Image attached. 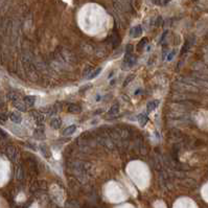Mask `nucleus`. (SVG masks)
<instances>
[{"instance_id": "10", "label": "nucleus", "mask_w": 208, "mask_h": 208, "mask_svg": "<svg viewBox=\"0 0 208 208\" xmlns=\"http://www.w3.org/2000/svg\"><path fill=\"white\" fill-rule=\"evenodd\" d=\"M31 116H33L34 117V119L36 120V122H37L38 125H41L42 122H44V116L42 115L41 113H40V112H31Z\"/></svg>"}, {"instance_id": "25", "label": "nucleus", "mask_w": 208, "mask_h": 208, "mask_svg": "<svg viewBox=\"0 0 208 208\" xmlns=\"http://www.w3.org/2000/svg\"><path fill=\"white\" fill-rule=\"evenodd\" d=\"M173 57H174V52H171V54H169V56H168V58H167V60L171 61V59L173 58Z\"/></svg>"}, {"instance_id": "9", "label": "nucleus", "mask_w": 208, "mask_h": 208, "mask_svg": "<svg viewBox=\"0 0 208 208\" xmlns=\"http://www.w3.org/2000/svg\"><path fill=\"white\" fill-rule=\"evenodd\" d=\"M61 126H62V120H61V118H59V117L51 118V120H50V127H51L52 129L58 130V129L61 128Z\"/></svg>"}, {"instance_id": "26", "label": "nucleus", "mask_w": 208, "mask_h": 208, "mask_svg": "<svg viewBox=\"0 0 208 208\" xmlns=\"http://www.w3.org/2000/svg\"><path fill=\"white\" fill-rule=\"evenodd\" d=\"M101 112H103V109H98V111H96L94 114H95V115H96V114H101Z\"/></svg>"}, {"instance_id": "11", "label": "nucleus", "mask_w": 208, "mask_h": 208, "mask_svg": "<svg viewBox=\"0 0 208 208\" xmlns=\"http://www.w3.org/2000/svg\"><path fill=\"white\" fill-rule=\"evenodd\" d=\"M159 104H160V101H159L158 99H157V101H148V105H146V110H148V112H152V111H154V110L156 109V108L159 106Z\"/></svg>"}, {"instance_id": "1", "label": "nucleus", "mask_w": 208, "mask_h": 208, "mask_svg": "<svg viewBox=\"0 0 208 208\" xmlns=\"http://www.w3.org/2000/svg\"><path fill=\"white\" fill-rule=\"evenodd\" d=\"M5 154L12 162H16L18 160V152H17V148L14 145H8L5 148Z\"/></svg>"}, {"instance_id": "12", "label": "nucleus", "mask_w": 208, "mask_h": 208, "mask_svg": "<svg viewBox=\"0 0 208 208\" xmlns=\"http://www.w3.org/2000/svg\"><path fill=\"white\" fill-rule=\"evenodd\" d=\"M13 105H14V107L16 108L17 110H19L20 112H25V111H26V106H25V104L22 103L21 101H15V103H13Z\"/></svg>"}, {"instance_id": "14", "label": "nucleus", "mask_w": 208, "mask_h": 208, "mask_svg": "<svg viewBox=\"0 0 208 208\" xmlns=\"http://www.w3.org/2000/svg\"><path fill=\"white\" fill-rule=\"evenodd\" d=\"M7 99L10 101H13V103H15V101H20V97H19V95L17 94V93L10 92V93H7Z\"/></svg>"}, {"instance_id": "13", "label": "nucleus", "mask_w": 208, "mask_h": 208, "mask_svg": "<svg viewBox=\"0 0 208 208\" xmlns=\"http://www.w3.org/2000/svg\"><path fill=\"white\" fill-rule=\"evenodd\" d=\"M118 113H119V105L116 103V104H114L111 107V109L108 111V114H109V115H117Z\"/></svg>"}, {"instance_id": "23", "label": "nucleus", "mask_w": 208, "mask_h": 208, "mask_svg": "<svg viewBox=\"0 0 208 208\" xmlns=\"http://www.w3.org/2000/svg\"><path fill=\"white\" fill-rule=\"evenodd\" d=\"M132 50H133V47H132V45H128L127 46V49H126V51H127V54H132Z\"/></svg>"}, {"instance_id": "15", "label": "nucleus", "mask_w": 208, "mask_h": 208, "mask_svg": "<svg viewBox=\"0 0 208 208\" xmlns=\"http://www.w3.org/2000/svg\"><path fill=\"white\" fill-rule=\"evenodd\" d=\"M148 117L145 115V114H140V115L138 116V122L140 126L144 127L146 125V122H148Z\"/></svg>"}, {"instance_id": "6", "label": "nucleus", "mask_w": 208, "mask_h": 208, "mask_svg": "<svg viewBox=\"0 0 208 208\" xmlns=\"http://www.w3.org/2000/svg\"><path fill=\"white\" fill-rule=\"evenodd\" d=\"M23 103L25 104V106L27 107H33L36 103V97L34 95H27L23 98Z\"/></svg>"}, {"instance_id": "24", "label": "nucleus", "mask_w": 208, "mask_h": 208, "mask_svg": "<svg viewBox=\"0 0 208 208\" xmlns=\"http://www.w3.org/2000/svg\"><path fill=\"white\" fill-rule=\"evenodd\" d=\"M0 136L3 137V138H6V137H7V134H6L4 131H2L1 129H0Z\"/></svg>"}, {"instance_id": "17", "label": "nucleus", "mask_w": 208, "mask_h": 208, "mask_svg": "<svg viewBox=\"0 0 208 208\" xmlns=\"http://www.w3.org/2000/svg\"><path fill=\"white\" fill-rule=\"evenodd\" d=\"M135 78V74H130V75H128L127 76V78L125 80V82H124V87H127L128 86L129 84H130L131 82H132L133 80Z\"/></svg>"}, {"instance_id": "2", "label": "nucleus", "mask_w": 208, "mask_h": 208, "mask_svg": "<svg viewBox=\"0 0 208 208\" xmlns=\"http://www.w3.org/2000/svg\"><path fill=\"white\" fill-rule=\"evenodd\" d=\"M137 60H136V57H134L132 54H126V56H125V59H124V64L126 65L128 68H131V67H133L135 64H136Z\"/></svg>"}, {"instance_id": "3", "label": "nucleus", "mask_w": 208, "mask_h": 208, "mask_svg": "<svg viewBox=\"0 0 208 208\" xmlns=\"http://www.w3.org/2000/svg\"><path fill=\"white\" fill-rule=\"evenodd\" d=\"M39 150H40V152H41V154L44 156V158H46V159L51 158V152H50V148H48L46 144H40Z\"/></svg>"}, {"instance_id": "4", "label": "nucleus", "mask_w": 208, "mask_h": 208, "mask_svg": "<svg viewBox=\"0 0 208 208\" xmlns=\"http://www.w3.org/2000/svg\"><path fill=\"white\" fill-rule=\"evenodd\" d=\"M67 111L72 114H78L82 112V107H80V106L76 105V104H69V105L67 106Z\"/></svg>"}, {"instance_id": "5", "label": "nucleus", "mask_w": 208, "mask_h": 208, "mask_svg": "<svg viewBox=\"0 0 208 208\" xmlns=\"http://www.w3.org/2000/svg\"><path fill=\"white\" fill-rule=\"evenodd\" d=\"M130 35L132 36L133 38H138L142 35V27L140 25H137V26L133 27L130 31Z\"/></svg>"}, {"instance_id": "8", "label": "nucleus", "mask_w": 208, "mask_h": 208, "mask_svg": "<svg viewBox=\"0 0 208 208\" xmlns=\"http://www.w3.org/2000/svg\"><path fill=\"white\" fill-rule=\"evenodd\" d=\"M10 118L14 124H21L22 122V116L20 115L19 113L17 112H13V113L10 114Z\"/></svg>"}, {"instance_id": "19", "label": "nucleus", "mask_w": 208, "mask_h": 208, "mask_svg": "<svg viewBox=\"0 0 208 208\" xmlns=\"http://www.w3.org/2000/svg\"><path fill=\"white\" fill-rule=\"evenodd\" d=\"M35 135H36V137L37 138H39V139H44V137H42L41 135H44V131L42 130V129H39V130H37L35 132Z\"/></svg>"}, {"instance_id": "22", "label": "nucleus", "mask_w": 208, "mask_h": 208, "mask_svg": "<svg viewBox=\"0 0 208 208\" xmlns=\"http://www.w3.org/2000/svg\"><path fill=\"white\" fill-rule=\"evenodd\" d=\"M7 115H6L5 113H0V120H2V122H5V120H7Z\"/></svg>"}, {"instance_id": "21", "label": "nucleus", "mask_w": 208, "mask_h": 208, "mask_svg": "<svg viewBox=\"0 0 208 208\" xmlns=\"http://www.w3.org/2000/svg\"><path fill=\"white\" fill-rule=\"evenodd\" d=\"M189 46H190L189 43H188V42H186L185 45H184L183 48H182V52H181V54H185V52H187V50L189 49Z\"/></svg>"}, {"instance_id": "20", "label": "nucleus", "mask_w": 208, "mask_h": 208, "mask_svg": "<svg viewBox=\"0 0 208 208\" xmlns=\"http://www.w3.org/2000/svg\"><path fill=\"white\" fill-rule=\"evenodd\" d=\"M145 42H148V39H142L141 41H140V43L138 44V46H137V49L138 50H141L142 48L144 47V45H145Z\"/></svg>"}, {"instance_id": "18", "label": "nucleus", "mask_w": 208, "mask_h": 208, "mask_svg": "<svg viewBox=\"0 0 208 208\" xmlns=\"http://www.w3.org/2000/svg\"><path fill=\"white\" fill-rule=\"evenodd\" d=\"M101 70H103V69H101V67H99V68H97L96 70H95L94 72H93V73H91V74H90V76H89V78H96L97 75H99V73H101Z\"/></svg>"}, {"instance_id": "16", "label": "nucleus", "mask_w": 208, "mask_h": 208, "mask_svg": "<svg viewBox=\"0 0 208 208\" xmlns=\"http://www.w3.org/2000/svg\"><path fill=\"white\" fill-rule=\"evenodd\" d=\"M16 179L19 180V181L23 179V169L20 166H18L16 168Z\"/></svg>"}, {"instance_id": "7", "label": "nucleus", "mask_w": 208, "mask_h": 208, "mask_svg": "<svg viewBox=\"0 0 208 208\" xmlns=\"http://www.w3.org/2000/svg\"><path fill=\"white\" fill-rule=\"evenodd\" d=\"M76 131V126L75 125H71V126H68L63 130V135L64 136H70V135L74 134Z\"/></svg>"}]
</instances>
